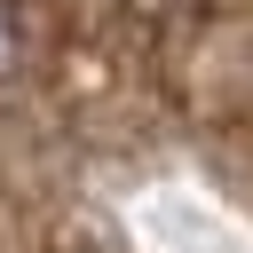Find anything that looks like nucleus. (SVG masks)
<instances>
[{
	"mask_svg": "<svg viewBox=\"0 0 253 253\" xmlns=\"http://www.w3.org/2000/svg\"><path fill=\"white\" fill-rule=\"evenodd\" d=\"M16 55H24V32H16V16H8V0H0V79L16 71Z\"/></svg>",
	"mask_w": 253,
	"mask_h": 253,
	"instance_id": "nucleus-1",
	"label": "nucleus"
}]
</instances>
